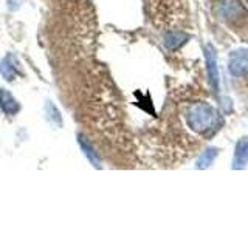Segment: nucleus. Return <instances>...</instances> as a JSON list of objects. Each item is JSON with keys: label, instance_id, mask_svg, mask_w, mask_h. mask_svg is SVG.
<instances>
[{"label": "nucleus", "instance_id": "obj_2", "mask_svg": "<svg viewBox=\"0 0 248 232\" xmlns=\"http://www.w3.org/2000/svg\"><path fill=\"white\" fill-rule=\"evenodd\" d=\"M206 59H208V70H209V79L213 82V87L217 88V73H216V58H214V53L209 51L206 54Z\"/></svg>", "mask_w": 248, "mask_h": 232}, {"label": "nucleus", "instance_id": "obj_3", "mask_svg": "<svg viewBox=\"0 0 248 232\" xmlns=\"http://www.w3.org/2000/svg\"><path fill=\"white\" fill-rule=\"evenodd\" d=\"M248 160V138L242 139L237 145V152H236V162H245Z\"/></svg>", "mask_w": 248, "mask_h": 232}, {"label": "nucleus", "instance_id": "obj_1", "mask_svg": "<svg viewBox=\"0 0 248 232\" xmlns=\"http://www.w3.org/2000/svg\"><path fill=\"white\" fill-rule=\"evenodd\" d=\"M0 107H2V110L6 115H10V116H13V115H16V113L19 112L17 101H16L11 93L6 91V90L0 91Z\"/></svg>", "mask_w": 248, "mask_h": 232}]
</instances>
